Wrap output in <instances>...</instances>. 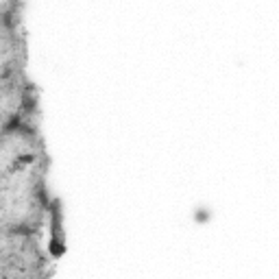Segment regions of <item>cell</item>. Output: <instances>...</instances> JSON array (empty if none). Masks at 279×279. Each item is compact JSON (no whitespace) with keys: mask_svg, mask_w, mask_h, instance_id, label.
I'll use <instances>...</instances> for the list:
<instances>
[{"mask_svg":"<svg viewBox=\"0 0 279 279\" xmlns=\"http://www.w3.org/2000/svg\"><path fill=\"white\" fill-rule=\"evenodd\" d=\"M209 220H212V209H209V207H199L194 212V222L197 225H205Z\"/></svg>","mask_w":279,"mask_h":279,"instance_id":"3","label":"cell"},{"mask_svg":"<svg viewBox=\"0 0 279 279\" xmlns=\"http://www.w3.org/2000/svg\"><path fill=\"white\" fill-rule=\"evenodd\" d=\"M24 116L22 114H11L9 118L5 120V125H3V133L5 135H20L22 133V129H24Z\"/></svg>","mask_w":279,"mask_h":279,"instance_id":"2","label":"cell"},{"mask_svg":"<svg viewBox=\"0 0 279 279\" xmlns=\"http://www.w3.org/2000/svg\"><path fill=\"white\" fill-rule=\"evenodd\" d=\"M50 240H48V251L55 260L64 258L68 246H66V231H64V203L61 199L50 201Z\"/></svg>","mask_w":279,"mask_h":279,"instance_id":"1","label":"cell"},{"mask_svg":"<svg viewBox=\"0 0 279 279\" xmlns=\"http://www.w3.org/2000/svg\"><path fill=\"white\" fill-rule=\"evenodd\" d=\"M33 161V155H22L20 157V164H31Z\"/></svg>","mask_w":279,"mask_h":279,"instance_id":"6","label":"cell"},{"mask_svg":"<svg viewBox=\"0 0 279 279\" xmlns=\"http://www.w3.org/2000/svg\"><path fill=\"white\" fill-rule=\"evenodd\" d=\"M37 109V100L35 96H31V94H24L22 96V111L24 114H33Z\"/></svg>","mask_w":279,"mask_h":279,"instance_id":"5","label":"cell"},{"mask_svg":"<svg viewBox=\"0 0 279 279\" xmlns=\"http://www.w3.org/2000/svg\"><path fill=\"white\" fill-rule=\"evenodd\" d=\"M9 231H11V234H15V236H33L35 234V227H31V225H26V222H20V225H13Z\"/></svg>","mask_w":279,"mask_h":279,"instance_id":"4","label":"cell"}]
</instances>
